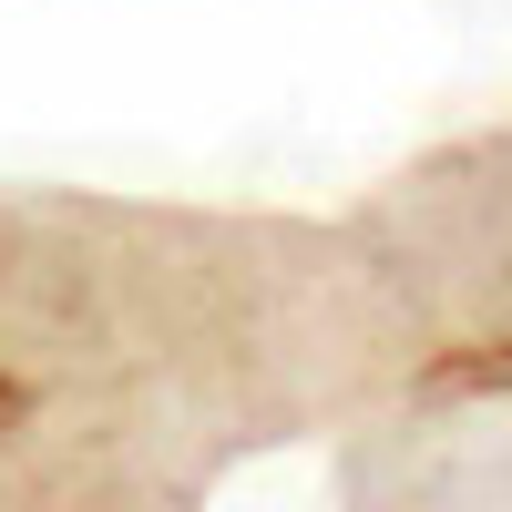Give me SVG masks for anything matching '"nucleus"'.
<instances>
[{"mask_svg": "<svg viewBox=\"0 0 512 512\" xmlns=\"http://www.w3.org/2000/svg\"><path fill=\"white\" fill-rule=\"evenodd\" d=\"M21 410H31V400H21V390H11V379H0V431H11V420H21Z\"/></svg>", "mask_w": 512, "mask_h": 512, "instance_id": "f257e3e1", "label": "nucleus"}]
</instances>
